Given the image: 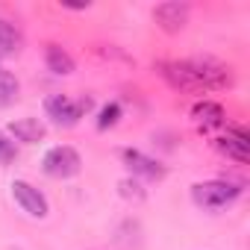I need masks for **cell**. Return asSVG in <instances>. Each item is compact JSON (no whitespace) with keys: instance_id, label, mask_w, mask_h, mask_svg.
<instances>
[{"instance_id":"6da1fadb","label":"cell","mask_w":250,"mask_h":250,"mask_svg":"<svg viewBox=\"0 0 250 250\" xmlns=\"http://www.w3.org/2000/svg\"><path fill=\"white\" fill-rule=\"evenodd\" d=\"M241 197V186L229 180H206L191 186V203L203 212H221Z\"/></svg>"},{"instance_id":"7a4b0ae2","label":"cell","mask_w":250,"mask_h":250,"mask_svg":"<svg viewBox=\"0 0 250 250\" xmlns=\"http://www.w3.org/2000/svg\"><path fill=\"white\" fill-rule=\"evenodd\" d=\"M91 109V97H80V100H71L65 94H50L44 100V112L53 124L59 127H74V124Z\"/></svg>"},{"instance_id":"3957f363","label":"cell","mask_w":250,"mask_h":250,"mask_svg":"<svg viewBox=\"0 0 250 250\" xmlns=\"http://www.w3.org/2000/svg\"><path fill=\"white\" fill-rule=\"evenodd\" d=\"M42 168H44V174H47V177H53V180H71V177H77V174H80L83 159H80V153H77L74 147L59 145V147H50V150L44 153Z\"/></svg>"},{"instance_id":"277c9868","label":"cell","mask_w":250,"mask_h":250,"mask_svg":"<svg viewBox=\"0 0 250 250\" xmlns=\"http://www.w3.org/2000/svg\"><path fill=\"white\" fill-rule=\"evenodd\" d=\"M188 62H191L203 91H215V88H229L232 85V71L224 62H218L212 56H197V59H188Z\"/></svg>"},{"instance_id":"5b68a950","label":"cell","mask_w":250,"mask_h":250,"mask_svg":"<svg viewBox=\"0 0 250 250\" xmlns=\"http://www.w3.org/2000/svg\"><path fill=\"white\" fill-rule=\"evenodd\" d=\"M159 74H162V80H165L171 88H177V91H191V94H200V91H203L188 59H183V62H162V65H159Z\"/></svg>"},{"instance_id":"8992f818","label":"cell","mask_w":250,"mask_h":250,"mask_svg":"<svg viewBox=\"0 0 250 250\" xmlns=\"http://www.w3.org/2000/svg\"><path fill=\"white\" fill-rule=\"evenodd\" d=\"M12 197H15V203H18L30 218H47V212H50L47 197H44L33 183H27V180H15V183H12Z\"/></svg>"},{"instance_id":"52a82bcc","label":"cell","mask_w":250,"mask_h":250,"mask_svg":"<svg viewBox=\"0 0 250 250\" xmlns=\"http://www.w3.org/2000/svg\"><path fill=\"white\" fill-rule=\"evenodd\" d=\"M215 147H218L224 156H229V159H235V162H241V165L250 159V136H247L244 127H229L227 136H221V139L215 142Z\"/></svg>"},{"instance_id":"ba28073f","label":"cell","mask_w":250,"mask_h":250,"mask_svg":"<svg viewBox=\"0 0 250 250\" xmlns=\"http://www.w3.org/2000/svg\"><path fill=\"white\" fill-rule=\"evenodd\" d=\"M153 21L165 30V33H180L188 24V6L180 3V0H168V3H159L153 9Z\"/></svg>"},{"instance_id":"9c48e42d","label":"cell","mask_w":250,"mask_h":250,"mask_svg":"<svg viewBox=\"0 0 250 250\" xmlns=\"http://www.w3.org/2000/svg\"><path fill=\"white\" fill-rule=\"evenodd\" d=\"M124 162H127V168L133 174H139V177H147V180H162L165 177V165L156 162L153 156H145L142 150L127 147V150H124Z\"/></svg>"},{"instance_id":"30bf717a","label":"cell","mask_w":250,"mask_h":250,"mask_svg":"<svg viewBox=\"0 0 250 250\" xmlns=\"http://www.w3.org/2000/svg\"><path fill=\"white\" fill-rule=\"evenodd\" d=\"M191 118H194V124H197L203 133L218 130V127H224V124H227V112H224V106H221V103H212V100H200V103H194Z\"/></svg>"},{"instance_id":"8fae6325","label":"cell","mask_w":250,"mask_h":250,"mask_svg":"<svg viewBox=\"0 0 250 250\" xmlns=\"http://www.w3.org/2000/svg\"><path fill=\"white\" fill-rule=\"evenodd\" d=\"M9 133H12L18 142H24V145H36V142L44 139L47 127H44L39 118H21V121H12V124H9Z\"/></svg>"},{"instance_id":"7c38bea8","label":"cell","mask_w":250,"mask_h":250,"mask_svg":"<svg viewBox=\"0 0 250 250\" xmlns=\"http://www.w3.org/2000/svg\"><path fill=\"white\" fill-rule=\"evenodd\" d=\"M21 44H24V39H21L18 27H12L9 21L0 18V59H3V56H15L21 50Z\"/></svg>"},{"instance_id":"4fadbf2b","label":"cell","mask_w":250,"mask_h":250,"mask_svg":"<svg viewBox=\"0 0 250 250\" xmlns=\"http://www.w3.org/2000/svg\"><path fill=\"white\" fill-rule=\"evenodd\" d=\"M47 68L59 77H68V74H74V59L59 44H47Z\"/></svg>"},{"instance_id":"5bb4252c","label":"cell","mask_w":250,"mask_h":250,"mask_svg":"<svg viewBox=\"0 0 250 250\" xmlns=\"http://www.w3.org/2000/svg\"><path fill=\"white\" fill-rule=\"evenodd\" d=\"M18 91H21L18 80H15L9 71L0 68V109H3V106H12V103L18 100Z\"/></svg>"},{"instance_id":"9a60e30c","label":"cell","mask_w":250,"mask_h":250,"mask_svg":"<svg viewBox=\"0 0 250 250\" xmlns=\"http://www.w3.org/2000/svg\"><path fill=\"white\" fill-rule=\"evenodd\" d=\"M118 118H121V106H118V103H106V106L100 109V118H97V130H109V127H115Z\"/></svg>"},{"instance_id":"2e32d148","label":"cell","mask_w":250,"mask_h":250,"mask_svg":"<svg viewBox=\"0 0 250 250\" xmlns=\"http://www.w3.org/2000/svg\"><path fill=\"white\" fill-rule=\"evenodd\" d=\"M18 159V147L15 142H9L6 136H0V165H12Z\"/></svg>"},{"instance_id":"e0dca14e","label":"cell","mask_w":250,"mask_h":250,"mask_svg":"<svg viewBox=\"0 0 250 250\" xmlns=\"http://www.w3.org/2000/svg\"><path fill=\"white\" fill-rule=\"evenodd\" d=\"M118 188H121V194L124 197H133V200H145V188L136 183V180H121L118 183Z\"/></svg>"}]
</instances>
